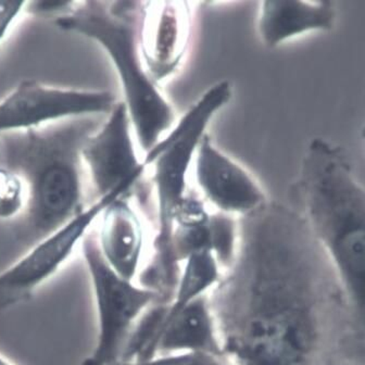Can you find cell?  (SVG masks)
<instances>
[{
  "label": "cell",
  "instance_id": "52a82bcc",
  "mask_svg": "<svg viewBox=\"0 0 365 365\" xmlns=\"http://www.w3.org/2000/svg\"><path fill=\"white\" fill-rule=\"evenodd\" d=\"M120 197L111 195L95 199L76 217L37 240L26 254L0 272V309L19 304L55 277L94 227L103 209Z\"/></svg>",
  "mask_w": 365,
  "mask_h": 365
},
{
  "label": "cell",
  "instance_id": "2e32d148",
  "mask_svg": "<svg viewBox=\"0 0 365 365\" xmlns=\"http://www.w3.org/2000/svg\"><path fill=\"white\" fill-rule=\"evenodd\" d=\"M113 365H234L225 356L208 352L159 354L146 360L120 361Z\"/></svg>",
  "mask_w": 365,
  "mask_h": 365
},
{
  "label": "cell",
  "instance_id": "ba28073f",
  "mask_svg": "<svg viewBox=\"0 0 365 365\" xmlns=\"http://www.w3.org/2000/svg\"><path fill=\"white\" fill-rule=\"evenodd\" d=\"M115 103L109 91L63 88L24 80L0 101V135L107 115Z\"/></svg>",
  "mask_w": 365,
  "mask_h": 365
},
{
  "label": "cell",
  "instance_id": "7c38bea8",
  "mask_svg": "<svg viewBox=\"0 0 365 365\" xmlns=\"http://www.w3.org/2000/svg\"><path fill=\"white\" fill-rule=\"evenodd\" d=\"M123 196L110 202L95 223L101 256L120 277L136 282L147 262V233L143 217Z\"/></svg>",
  "mask_w": 365,
  "mask_h": 365
},
{
  "label": "cell",
  "instance_id": "5b68a950",
  "mask_svg": "<svg viewBox=\"0 0 365 365\" xmlns=\"http://www.w3.org/2000/svg\"><path fill=\"white\" fill-rule=\"evenodd\" d=\"M233 96V86L222 80L209 87L175 122L143 159L151 170V182L157 202V232L153 240L155 259H171V217L174 208L188 192L186 178L195 159L197 147L215 114L225 107Z\"/></svg>",
  "mask_w": 365,
  "mask_h": 365
},
{
  "label": "cell",
  "instance_id": "277c9868",
  "mask_svg": "<svg viewBox=\"0 0 365 365\" xmlns=\"http://www.w3.org/2000/svg\"><path fill=\"white\" fill-rule=\"evenodd\" d=\"M140 1H73L55 19L58 29L94 41L113 64L123 103L145 155L176 122V112L145 70L137 41Z\"/></svg>",
  "mask_w": 365,
  "mask_h": 365
},
{
  "label": "cell",
  "instance_id": "4fadbf2b",
  "mask_svg": "<svg viewBox=\"0 0 365 365\" xmlns=\"http://www.w3.org/2000/svg\"><path fill=\"white\" fill-rule=\"evenodd\" d=\"M336 16L331 1L265 0L259 10L258 32L263 43L274 48L307 33L333 30Z\"/></svg>",
  "mask_w": 365,
  "mask_h": 365
},
{
  "label": "cell",
  "instance_id": "8992f818",
  "mask_svg": "<svg viewBox=\"0 0 365 365\" xmlns=\"http://www.w3.org/2000/svg\"><path fill=\"white\" fill-rule=\"evenodd\" d=\"M81 247L97 312L96 345L82 365H113L121 360L130 333L143 314L165 299L155 290L120 277L107 264L94 227Z\"/></svg>",
  "mask_w": 365,
  "mask_h": 365
},
{
  "label": "cell",
  "instance_id": "9c48e42d",
  "mask_svg": "<svg viewBox=\"0 0 365 365\" xmlns=\"http://www.w3.org/2000/svg\"><path fill=\"white\" fill-rule=\"evenodd\" d=\"M133 128L123 101H117L105 122L91 133L81 150L96 199L132 196L147 169L133 140Z\"/></svg>",
  "mask_w": 365,
  "mask_h": 365
},
{
  "label": "cell",
  "instance_id": "e0dca14e",
  "mask_svg": "<svg viewBox=\"0 0 365 365\" xmlns=\"http://www.w3.org/2000/svg\"><path fill=\"white\" fill-rule=\"evenodd\" d=\"M26 1L0 0V43L5 39L16 21L26 12Z\"/></svg>",
  "mask_w": 365,
  "mask_h": 365
},
{
  "label": "cell",
  "instance_id": "ac0fdd59",
  "mask_svg": "<svg viewBox=\"0 0 365 365\" xmlns=\"http://www.w3.org/2000/svg\"><path fill=\"white\" fill-rule=\"evenodd\" d=\"M333 365H364V362H359V361L354 360H344L334 363Z\"/></svg>",
  "mask_w": 365,
  "mask_h": 365
},
{
  "label": "cell",
  "instance_id": "3957f363",
  "mask_svg": "<svg viewBox=\"0 0 365 365\" xmlns=\"http://www.w3.org/2000/svg\"><path fill=\"white\" fill-rule=\"evenodd\" d=\"M81 120L0 135L5 167L26 182L24 231L36 242L85 208L81 150L96 128Z\"/></svg>",
  "mask_w": 365,
  "mask_h": 365
},
{
  "label": "cell",
  "instance_id": "6da1fadb",
  "mask_svg": "<svg viewBox=\"0 0 365 365\" xmlns=\"http://www.w3.org/2000/svg\"><path fill=\"white\" fill-rule=\"evenodd\" d=\"M209 300L234 365L364 362L365 322L292 205L267 200L238 217L235 256Z\"/></svg>",
  "mask_w": 365,
  "mask_h": 365
},
{
  "label": "cell",
  "instance_id": "5bb4252c",
  "mask_svg": "<svg viewBox=\"0 0 365 365\" xmlns=\"http://www.w3.org/2000/svg\"><path fill=\"white\" fill-rule=\"evenodd\" d=\"M178 352H208L224 356L209 294L188 304L160 331L153 356Z\"/></svg>",
  "mask_w": 365,
  "mask_h": 365
},
{
  "label": "cell",
  "instance_id": "30bf717a",
  "mask_svg": "<svg viewBox=\"0 0 365 365\" xmlns=\"http://www.w3.org/2000/svg\"><path fill=\"white\" fill-rule=\"evenodd\" d=\"M194 4L180 0L140 1L137 41L155 84L175 76L192 45Z\"/></svg>",
  "mask_w": 365,
  "mask_h": 365
},
{
  "label": "cell",
  "instance_id": "9a60e30c",
  "mask_svg": "<svg viewBox=\"0 0 365 365\" xmlns=\"http://www.w3.org/2000/svg\"><path fill=\"white\" fill-rule=\"evenodd\" d=\"M26 182L19 174L0 167V221H10L22 217L26 211Z\"/></svg>",
  "mask_w": 365,
  "mask_h": 365
},
{
  "label": "cell",
  "instance_id": "d6986e66",
  "mask_svg": "<svg viewBox=\"0 0 365 365\" xmlns=\"http://www.w3.org/2000/svg\"><path fill=\"white\" fill-rule=\"evenodd\" d=\"M0 365H14V363L10 362L9 360L5 358V356L0 354Z\"/></svg>",
  "mask_w": 365,
  "mask_h": 365
},
{
  "label": "cell",
  "instance_id": "7a4b0ae2",
  "mask_svg": "<svg viewBox=\"0 0 365 365\" xmlns=\"http://www.w3.org/2000/svg\"><path fill=\"white\" fill-rule=\"evenodd\" d=\"M292 197V207L306 220L365 322V192L345 151L324 138H313Z\"/></svg>",
  "mask_w": 365,
  "mask_h": 365
},
{
  "label": "cell",
  "instance_id": "8fae6325",
  "mask_svg": "<svg viewBox=\"0 0 365 365\" xmlns=\"http://www.w3.org/2000/svg\"><path fill=\"white\" fill-rule=\"evenodd\" d=\"M195 175L199 190L219 212L240 217L269 200L258 180L217 148L209 134L197 147Z\"/></svg>",
  "mask_w": 365,
  "mask_h": 365
}]
</instances>
